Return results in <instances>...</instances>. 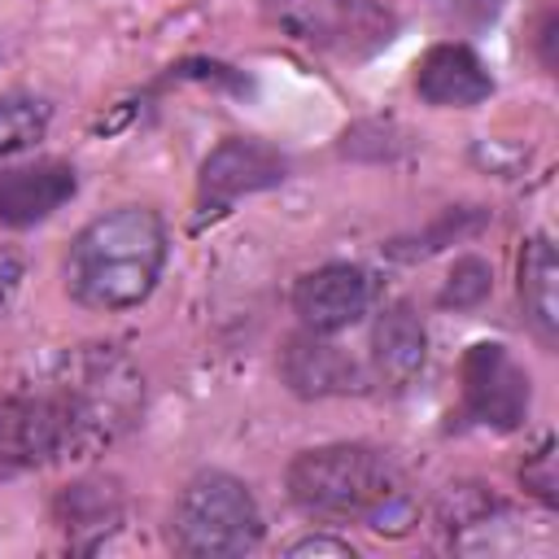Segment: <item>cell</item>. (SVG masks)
Here are the masks:
<instances>
[{
  "mask_svg": "<svg viewBox=\"0 0 559 559\" xmlns=\"http://www.w3.org/2000/svg\"><path fill=\"white\" fill-rule=\"evenodd\" d=\"M288 498L310 520L345 524L358 520L376 533H406L411 528V498L406 480L393 459L362 441H332L301 450L284 472Z\"/></svg>",
  "mask_w": 559,
  "mask_h": 559,
  "instance_id": "1",
  "label": "cell"
},
{
  "mask_svg": "<svg viewBox=\"0 0 559 559\" xmlns=\"http://www.w3.org/2000/svg\"><path fill=\"white\" fill-rule=\"evenodd\" d=\"M166 266V223L148 205H118L92 218L66 253V293L87 310L140 306Z\"/></svg>",
  "mask_w": 559,
  "mask_h": 559,
  "instance_id": "2",
  "label": "cell"
},
{
  "mask_svg": "<svg viewBox=\"0 0 559 559\" xmlns=\"http://www.w3.org/2000/svg\"><path fill=\"white\" fill-rule=\"evenodd\" d=\"M52 376L74 415L79 459H92L114 445L144 411V376L114 345H79L57 358Z\"/></svg>",
  "mask_w": 559,
  "mask_h": 559,
  "instance_id": "3",
  "label": "cell"
},
{
  "mask_svg": "<svg viewBox=\"0 0 559 559\" xmlns=\"http://www.w3.org/2000/svg\"><path fill=\"white\" fill-rule=\"evenodd\" d=\"M170 537H175V550L192 559L249 555L262 542L258 498L231 472H197L175 502Z\"/></svg>",
  "mask_w": 559,
  "mask_h": 559,
  "instance_id": "4",
  "label": "cell"
},
{
  "mask_svg": "<svg viewBox=\"0 0 559 559\" xmlns=\"http://www.w3.org/2000/svg\"><path fill=\"white\" fill-rule=\"evenodd\" d=\"M280 35L332 57H371L397 35V17L376 0H262Z\"/></svg>",
  "mask_w": 559,
  "mask_h": 559,
  "instance_id": "5",
  "label": "cell"
},
{
  "mask_svg": "<svg viewBox=\"0 0 559 559\" xmlns=\"http://www.w3.org/2000/svg\"><path fill=\"white\" fill-rule=\"evenodd\" d=\"M459 384H463V415L480 428L511 432L528 419L533 406V384L528 371L493 341L467 345L459 362Z\"/></svg>",
  "mask_w": 559,
  "mask_h": 559,
  "instance_id": "6",
  "label": "cell"
},
{
  "mask_svg": "<svg viewBox=\"0 0 559 559\" xmlns=\"http://www.w3.org/2000/svg\"><path fill=\"white\" fill-rule=\"evenodd\" d=\"M288 179V157L266 144V140H245L231 135L218 148H210V157L201 162L197 175V205L201 214H223L231 210L240 197L280 188Z\"/></svg>",
  "mask_w": 559,
  "mask_h": 559,
  "instance_id": "7",
  "label": "cell"
},
{
  "mask_svg": "<svg viewBox=\"0 0 559 559\" xmlns=\"http://www.w3.org/2000/svg\"><path fill=\"white\" fill-rule=\"evenodd\" d=\"M371 301H376V280L354 262L314 266L293 284V314L301 319V328L323 336L354 328L371 310Z\"/></svg>",
  "mask_w": 559,
  "mask_h": 559,
  "instance_id": "8",
  "label": "cell"
},
{
  "mask_svg": "<svg viewBox=\"0 0 559 559\" xmlns=\"http://www.w3.org/2000/svg\"><path fill=\"white\" fill-rule=\"evenodd\" d=\"M280 376L297 397H332V393H358L367 384V371L323 332L301 328L280 349Z\"/></svg>",
  "mask_w": 559,
  "mask_h": 559,
  "instance_id": "9",
  "label": "cell"
},
{
  "mask_svg": "<svg viewBox=\"0 0 559 559\" xmlns=\"http://www.w3.org/2000/svg\"><path fill=\"white\" fill-rule=\"evenodd\" d=\"M79 192V175L70 162H31L0 170V223L4 227H35L52 218Z\"/></svg>",
  "mask_w": 559,
  "mask_h": 559,
  "instance_id": "10",
  "label": "cell"
},
{
  "mask_svg": "<svg viewBox=\"0 0 559 559\" xmlns=\"http://www.w3.org/2000/svg\"><path fill=\"white\" fill-rule=\"evenodd\" d=\"M415 92L437 109H467L493 92V74L467 44L450 39L424 52V61L415 66Z\"/></svg>",
  "mask_w": 559,
  "mask_h": 559,
  "instance_id": "11",
  "label": "cell"
},
{
  "mask_svg": "<svg viewBox=\"0 0 559 559\" xmlns=\"http://www.w3.org/2000/svg\"><path fill=\"white\" fill-rule=\"evenodd\" d=\"M428 332L411 301H389L371 328V376L384 389H406L424 371Z\"/></svg>",
  "mask_w": 559,
  "mask_h": 559,
  "instance_id": "12",
  "label": "cell"
},
{
  "mask_svg": "<svg viewBox=\"0 0 559 559\" xmlns=\"http://www.w3.org/2000/svg\"><path fill=\"white\" fill-rule=\"evenodd\" d=\"M52 520L66 533L70 550H96L122 524V493L114 480H74L57 493Z\"/></svg>",
  "mask_w": 559,
  "mask_h": 559,
  "instance_id": "13",
  "label": "cell"
},
{
  "mask_svg": "<svg viewBox=\"0 0 559 559\" xmlns=\"http://www.w3.org/2000/svg\"><path fill=\"white\" fill-rule=\"evenodd\" d=\"M520 306L542 345L559 336V262L546 231H533L520 249Z\"/></svg>",
  "mask_w": 559,
  "mask_h": 559,
  "instance_id": "14",
  "label": "cell"
},
{
  "mask_svg": "<svg viewBox=\"0 0 559 559\" xmlns=\"http://www.w3.org/2000/svg\"><path fill=\"white\" fill-rule=\"evenodd\" d=\"M48 118H52V109L39 96H22V92L0 96V157H13L22 148H31L35 140H44Z\"/></svg>",
  "mask_w": 559,
  "mask_h": 559,
  "instance_id": "15",
  "label": "cell"
},
{
  "mask_svg": "<svg viewBox=\"0 0 559 559\" xmlns=\"http://www.w3.org/2000/svg\"><path fill=\"white\" fill-rule=\"evenodd\" d=\"M489 288H493L489 262L476 258V253H467V258H459V262L450 266V275H445V284H441L437 301H441L445 310H472V306H480V301L489 297Z\"/></svg>",
  "mask_w": 559,
  "mask_h": 559,
  "instance_id": "16",
  "label": "cell"
},
{
  "mask_svg": "<svg viewBox=\"0 0 559 559\" xmlns=\"http://www.w3.org/2000/svg\"><path fill=\"white\" fill-rule=\"evenodd\" d=\"M520 480H524V489L542 502V507H559V480H555V441L550 437H542V445L524 459V467H520Z\"/></svg>",
  "mask_w": 559,
  "mask_h": 559,
  "instance_id": "17",
  "label": "cell"
},
{
  "mask_svg": "<svg viewBox=\"0 0 559 559\" xmlns=\"http://www.w3.org/2000/svg\"><path fill=\"white\" fill-rule=\"evenodd\" d=\"M22 280H26V262H22V253H17V249H0V319H4L9 306L17 301Z\"/></svg>",
  "mask_w": 559,
  "mask_h": 559,
  "instance_id": "18",
  "label": "cell"
},
{
  "mask_svg": "<svg viewBox=\"0 0 559 559\" xmlns=\"http://www.w3.org/2000/svg\"><path fill=\"white\" fill-rule=\"evenodd\" d=\"M284 555H288V559H301V555H336V559H354V546L332 542V537H301V542H293Z\"/></svg>",
  "mask_w": 559,
  "mask_h": 559,
  "instance_id": "19",
  "label": "cell"
},
{
  "mask_svg": "<svg viewBox=\"0 0 559 559\" xmlns=\"http://www.w3.org/2000/svg\"><path fill=\"white\" fill-rule=\"evenodd\" d=\"M555 35H559V17L546 13L542 26H537V57H542V66H546L550 74H555Z\"/></svg>",
  "mask_w": 559,
  "mask_h": 559,
  "instance_id": "20",
  "label": "cell"
}]
</instances>
